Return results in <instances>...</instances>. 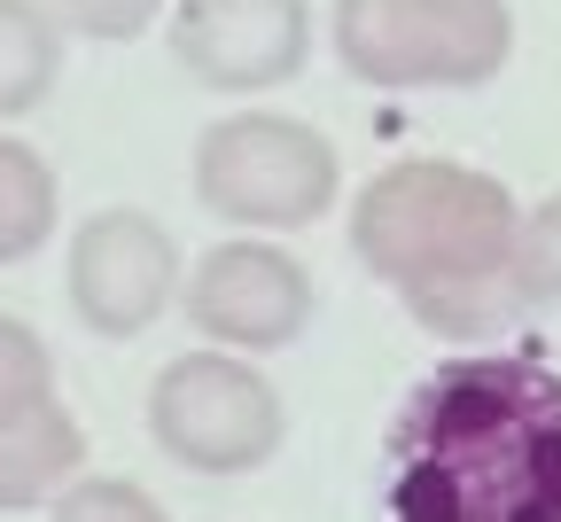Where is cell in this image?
Segmentation results:
<instances>
[{
  "instance_id": "cell-3",
  "label": "cell",
  "mask_w": 561,
  "mask_h": 522,
  "mask_svg": "<svg viewBox=\"0 0 561 522\" xmlns=\"http://www.w3.org/2000/svg\"><path fill=\"white\" fill-rule=\"evenodd\" d=\"M343 70L359 87H483L515 55L507 0H335L328 24Z\"/></svg>"
},
{
  "instance_id": "cell-2",
  "label": "cell",
  "mask_w": 561,
  "mask_h": 522,
  "mask_svg": "<svg viewBox=\"0 0 561 522\" xmlns=\"http://www.w3.org/2000/svg\"><path fill=\"white\" fill-rule=\"evenodd\" d=\"M515 195L445 157H405L375 172L351 203V250L375 281L405 296V313L445 343H491L515 313Z\"/></svg>"
},
{
  "instance_id": "cell-9",
  "label": "cell",
  "mask_w": 561,
  "mask_h": 522,
  "mask_svg": "<svg viewBox=\"0 0 561 522\" xmlns=\"http://www.w3.org/2000/svg\"><path fill=\"white\" fill-rule=\"evenodd\" d=\"M79 476H87V429L62 398H32L0 413V514L55 507Z\"/></svg>"
},
{
  "instance_id": "cell-6",
  "label": "cell",
  "mask_w": 561,
  "mask_h": 522,
  "mask_svg": "<svg viewBox=\"0 0 561 522\" xmlns=\"http://www.w3.org/2000/svg\"><path fill=\"white\" fill-rule=\"evenodd\" d=\"M180 305H187V328L219 351H289L312 320V273L280 250V242H257V235H234L219 250H203L180 281Z\"/></svg>"
},
{
  "instance_id": "cell-4",
  "label": "cell",
  "mask_w": 561,
  "mask_h": 522,
  "mask_svg": "<svg viewBox=\"0 0 561 522\" xmlns=\"http://www.w3.org/2000/svg\"><path fill=\"white\" fill-rule=\"evenodd\" d=\"M335 148L280 110H234L195 140V195L242 235H297L335 203Z\"/></svg>"
},
{
  "instance_id": "cell-1",
  "label": "cell",
  "mask_w": 561,
  "mask_h": 522,
  "mask_svg": "<svg viewBox=\"0 0 561 522\" xmlns=\"http://www.w3.org/2000/svg\"><path fill=\"white\" fill-rule=\"evenodd\" d=\"M390 522H561V366L460 351L390 421Z\"/></svg>"
},
{
  "instance_id": "cell-8",
  "label": "cell",
  "mask_w": 561,
  "mask_h": 522,
  "mask_svg": "<svg viewBox=\"0 0 561 522\" xmlns=\"http://www.w3.org/2000/svg\"><path fill=\"white\" fill-rule=\"evenodd\" d=\"M172 55L210 94H265L312 55L305 0H172Z\"/></svg>"
},
{
  "instance_id": "cell-13",
  "label": "cell",
  "mask_w": 561,
  "mask_h": 522,
  "mask_svg": "<svg viewBox=\"0 0 561 522\" xmlns=\"http://www.w3.org/2000/svg\"><path fill=\"white\" fill-rule=\"evenodd\" d=\"M32 398H55V351L39 343V328L0 313V413H16Z\"/></svg>"
},
{
  "instance_id": "cell-11",
  "label": "cell",
  "mask_w": 561,
  "mask_h": 522,
  "mask_svg": "<svg viewBox=\"0 0 561 522\" xmlns=\"http://www.w3.org/2000/svg\"><path fill=\"white\" fill-rule=\"evenodd\" d=\"M55 211H62L55 164L39 157L32 140H9V133H0V265L32 258V250L55 235Z\"/></svg>"
},
{
  "instance_id": "cell-14",
  "label": "cell",
  "mask_w": 561,
  "mask_h": 522,
  "mask_svg": "<svg viewBox=\"0 0 561 522\" xmlns=\"http://www.w3.org/2000/svg\"><path fill=\"white\" fill-rule=\"evenodd\" d=\"M55 522H172V514L125 476H79L55 499Z\"/></svg>"
},
{
  "instance_id": "cell-10",
  "label": "cell",
  "mask_w": 561,
  "mask_h": 522,
  "mask_svg": "<svg viewBox=\"0 0 561 522\" xmlns=\"http://www.w3.org/2000/svg\"><path fill=\"white\" fill-rule=\"evenodd\" d=\"M62 79V24L47 0H0V117H24Z\"/></svg>"
},
{
  "instance_id": "cell-15",
  "label": "cell",
  "mask_w": 561,
  "mask_h": 522,
  "mask_svg": "<svg viewBox=\"0 0 561 522\" xmlns=\"http://www.w3.org/2000/svg\"><path fill=\"white\" fill-rule=\"evenodd\" d=\"M47 9H55V24L87 32V39H140L164 16V0H47Z\"/></svg>"
},
{
  "instance_id": "cell-7",
  "label": "cell",
  "mask_w": 561,
  "mask_h": 522,
  "mask_svg": "<svg viewBox=\"0 0 561 522\" xmlns=\"http://www.w3.org/2000/svg\"><path fill=\"white\" fill-rule=\"evenodd\" d=\"M70 313L94 336L125 343L140 328H157L164 305L180 296V242L157 227L149 211H94L70 235Z\"/></svg>"
},
{
  "instance_id": "cell-5",
  "label": "cell",
  "mask_w": 561,
  "mask_h": 522,
  "mask_svg": "<svg viewBox=\"0 0 561 522\" xmlns=\"http://www.w3.org/2000/svg\"><path fill=\"white\" fill-rule=\"evenodd\" d=\"M149 429L195 476H250L280 453V390L242 351H180L149 390Z\"/></svg>"
},
{
  "instance_id": "cell-12",
  "label": "cell",
  "mask_w": 561,
  "mask_h": 522,
  "mask_svg": "<svg viewBox=\"0 0 561 522\" xmlns=\"http://www.w3.org/2000/svg\"><path fill=\"white\" fill-rule=\"evenodd\" d=\"M515 288H523V305H561V195L523 211V227H515Z\"/></svg>"
}]
</instances>
